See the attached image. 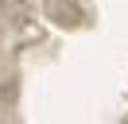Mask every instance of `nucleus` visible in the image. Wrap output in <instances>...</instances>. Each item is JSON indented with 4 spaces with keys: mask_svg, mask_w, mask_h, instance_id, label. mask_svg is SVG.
<instances>
[{
    "mask_svg": "<svg viewBox=\"0 0 128 124\" xmlns=\"http://www.w3.org/2000/svg\"><path fill=\"white\" fill-rule=\"evenodd\" d=\"M43 16L58 27H78L82 23V8L74 0H43Z\"/></svg>",
    "mask_w": 128,
    "mask_h": 124,
    "instance_id": "f257e3e1",
    "label": "nucleus"
}]
</instances>
